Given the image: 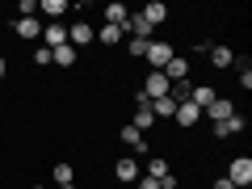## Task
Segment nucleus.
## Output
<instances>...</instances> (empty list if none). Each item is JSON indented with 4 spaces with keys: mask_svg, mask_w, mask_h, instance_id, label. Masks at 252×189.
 Instances as JSON below:
<instances>
[{
    "mask_svg": "<svg viewBox=\"0 0 252 189\" xmlns=\"http://www.w3.org/2000/svg\"><path fill=\"white\" fill-rule=\"evenodd\" d=\"M177 55V46L172 42H164V38H152L147 42V55H143V63H147V72H164V63Z\"/></svg>",
    "mask_w": 252,
    "mask_h": 189,
    "instance_id": "nucleus-1",
    "label": "nucleus"
},
{
    "mask_svg": "<svg viewBox=\"0 0 252 189\" xmlns=\"http://www.w3.org/2000/svg\"><path fill=\"white\" fill-rule=\"evenodd\" d=\"M223 177L231 181L235 189H248V185H252V160H248V156H235V160L227 164V172H223Z\"/></svg>",
    "mask_w": 252,
    "mask_h": 189,
    "instance_id": "nucleus-2",
    "label": "nucleus"
},
{
    "mask_svg": "<svg viewBox=\"0 0 252 189\" xmlns=\"http://www.w3.org/2000/svg\"><path fill=\"white\" fill-rule=\"evenodd\" d=\"M193 76V63H189V55H172L168 63H164V80L177 84V80H189Z\"/></svg>",
    "mask_w": 252,
    "mask_h": 189,
    "instance_id": "nucleus-3",
    "label": "nucleus"
},
{
    "mask_svg": "<svg viewBox=\"0 0 252 189\" xmlns=\"http://www.w3.org/2000/svg\"><path fill=\"white\" fill-rule=\"evenodd\" d=\"M122 30H126V38H139V42H152V34H156V26L143 17V13H130Z\"/></svg>",
    "mask_w": 252,
    "mask_h": 189,
    "instance_id": "nucleus-4",
    "label": "nucleus"
},
{
    "mask_svg": "<svg viewBox=\"0 0 252 189\" xmlns=\"http://www.w3.org/2000/svg\"><path fill=\"white\" fill-rule=\"evenodd\" d=\"M89 42H97V30H93L89 21L76 17L72 26H67V46H76V51H80V46H89Z\"/></svg>",
    "mask_w": 252,
    "mask_h": 189,
    "instance_id": "nucleus-5",
    "label": "nucleus"
},
{
    "mask_svg": "<svg viewBox=\"0 0 252 189\" xmlns=\"http://www.w3.org/2000/svg\"><path fill=\"white\" fill-rule=\"evenodd\" d=\"M139 177H143V168H139L135 156H118V160H114V181L130 185V181H139Z\"/></svg>",
    "mask_w": 252,
    "mask_h": 189,
    "instance_id": "nucleus-6",
    "label": "nucleus"
},
{
    "mask_svg": "<svg viewBox=\"0 0 252 189\" xmlns=\"http://www.w3.org/2000/svg\"><path fill=\"white\" fill-rule=\"evenodd\" d=\"M118 139H122V143L130 147V152H135V156H143V160H147V152H152V143H147V135H139V130H135V126H130V122H126L122 130H118Z\"/></svg>",
    "mask_w": 252,
    "mask_h": 189,
    "instance_id": "nucleus-7",
    "label": "nucleus"
},
{
    "mask_svg": "<svg viewBox=\"0 0 252 189\" xmlns=\"http://www.w3.org/2000/svg\"><path fill=\"white\" fill-rule=\"evenodd\" d=\"M172 122H177L181 130H193V126L202 122V109L193 105V101H181V105H177V114H172Z\"/></svg>",
    "mask_w": 252,
    "mask_h": 189,
    "instance_id": "nucleus-8",
    "label": "nucleus"
},
{
    "mask_svg": "<svg viewBox=\"0 0 252 189\" xmlns=\"http://www.w3.org/2000/svg\"><path fill=\"white\" fill-rule=\"evenodd\" d=\"M244 130H248V118H244V114H231L227 122H215V139H219V143L231 139V135H244Z\"/></svg>",
    "mask_w": 252,
    "mask_h": 189,
    "instance_id": "nucleus-9",
    "label": "nucleus"
},
{
    "mask_svg": "<svg viewBox=\"0 0 252 189\" xmlns=\"http://www.w3.org/2000/svg\"><path fill=\"white\" fill-rule=\"evenodd\" d=\"M206 59H210V67H219V72H227V67H235V51H231V46H223V42H210Z\"/></svg>",
    "mask_w": 252,
    "mask_h": 189,
    "instance_id": "nucleus-10",
    "label": "nucleus"
},
{
    "mask_svg": "<svg viewBox=\"0 0 252 189\" xmlns=\"http://www.w3.org/2000/svg\"><path fill=\"white\" fill-rule=\"evenodd\" d=\"M168 89H172V84L164 80V72H147V80H143V89H139V93H143L147 101H156V97H168Z\"/></svg>",
    "mask_w": 252,
    "mask_h": 189,
    "instance_id": "nucleus-11",
    "label": "nucleus"
},
{
    "mask_svg": "<svg viewBox=\"0 0 252 189\" xmlns=\"http://www.w3.org/2000/svg\"><path fill=\"white\" fill-rule=\"evenodd\" d=\"M13 34H17L21 42H34V38H42V21L38 17H17L13 21Z\"/></svg>",
    "mask_w": 252,
    "mask_h": 189,
    "instance_id": "nucleus-12",
    "label": "nucleus"
},
{
    "mask_svg": "<svg viewBox=\"0 0 252 189\" xmlns=\"http://www.w3.org/2000/svg\"><path fill=\"white\" fill-rule=\"evenodd\" d=\"M42 46H67V26H63V21H46L42 26Z\"/></svg>",
    "mask_w": 252,
    "mask_h": 189,
    "instance_id": "nucleus-13",
    "label": "nucleus"
},
{
    "mask_svg": "<svg viewBox=\"0 0 252 189\" xmlns=\"http://www.w3.org/2000/svg\"><path fill=\"white\" fill-rule=\"evenodd\" d=\"M231 114H235V105H231V101H227V97H215V101H210V109H206L202 118H210V126H215V122H227Z\"/></svg>",
    "mask_w": 252,
    "mask_h": 189,
    "instance_id": "nucleus-14",
    "label": "nucleus"
},
{
    "mask_svg": "<svg viewBox=\"0 0 252 189\" xmlns=\"http://www.w3.org/2000/svg\"><path fill=\"white\" fill-rule=\"evenodd\" d=\"M38 13H42L46 21H63L67 13H72V4H67V0H42V4H38Z\"/></svg>",
    "mask_w": 252,
    "mask_h": 189,
    "instance_id": "nucleus-15",
    "label": "nucleus"
},
{
    "mask_svg": "<svg viewBox=\"0 0 252 189\" xmlns=\"http://www.w3.org/2000/svg\"><path fill=\"white\" fill-rule=\"evenodd\" d=\"M101 13H105V26H126V17H130V9H126L122 0H109Z\"/></svg>",
    "mask_w": 252,
    "mask_h": 189,
    "instance_id": "nucleus-16",
    "label": "nucleus"
},
{
    "mask_svg": "<svg viewBox=\"0 0 252 189\" xmlns=\"http://www.w3.org/2000/svg\"><path fill=\"white\" fill-rule=\"evenodd\" d=\"M215 97H219V93L210 89V84H193V89H189V101H193V105H198L202 114L210 109V101H215Z\"/></svg>",
    "mask_w": 252,
    "mask_h": 189,
    "instance_id": "nucleus-17",
    "label": "nucleus"
},
{
    "mask_svg": "<svg viewBox=\"0 0 252 189\" xmlns=\"http://www.w3.org/2000/svg\"><path fill=\"white\" fill-rule=\"evenodd\" d=\"M143 17L152 21V26H164V21H168V4H164V0H147V4H143Z\"/></svg>",
    "mask_w": 252,
    "mask_h": 189,
    "instance_id": "nucleus-18",
    "label": "nucleus"
},
{
    "mask_svg": "<svg viewBox=\"0 0 252 189\" xmlns=\"http://www.w3.org/2000/svg\"><path fill=\"white\" fill-rule=\"evenodd\" d=\"M51 181H55V185H76V164L59 160V164L51 168Z\"/></svg>",
    "mask_w": 252,
    "mask_h": 189,
    "instance_id": "nucleus-19",
    "label": "nucleus"
},
{
    "mask_svg": "<svg viewBox=\"0 0 252 189\" xmlns=\"http://www.w3.org/2000/svg\"><path fill=\"white\" fill-rule=\"evenodd\" d=\"M168 172H172V164L164 160V156H152V160H147V168H143V177L160 181V177H168Z\"/></svg>",
    "mask_w": 252,
    "mask_h": 189,
    "instance_id": "nucleus-20",
    "label": "nucleus"
},
{
    "mask_svg": "<svg viewBox=\"0 0 252 189\" xmlns=\"http://www.w3.org/2000/svg\"><path fill=\"white\" fill-rule=\"evenodd\" d=\"M122 38H126L122 26H101V30H97V42H101V46H118Z\"/></svg>",
    "mask_w": 252,
    "mask_h": 189,
    "instance_id": "nucleus-21",
    "label": "nucleus"
},
{
    "mask_svg": "<svg viewBox=\"0 0 252 189\" xmlns=\"http://www.w3.org/2000/svg\"><path fill=\"white\" fill-rule=\"evenodd\" d=\"M51 63H59V67L72 72V67H76V46H55V51H51Z\"/></svg>",
    "mask_w": 252,
    "mask_h": 189,
    "instance_id": "nucleus-22",
    "label": "nucleus"
},
{
    "mask_svg": "<svg viewBox=\"0 0 252 189\" xmlns=\"http://www.w3.org/2000/svg\"><path fill=\"white\" fill-rule=\"evenodd\" d=\"M152 114L156 118H172V114H177V101H172V97H156L152 101Z\"/></svg>",
    "mask_w": 252,
    "mask_h": 189,
    "instance_id": "nucleus-23",
    "label": "nucleus"
},
{
    "mask_svg": "<svg viewBox=\"0 0 252 189\" xmlns=\"http://www.w3.org/2000/svg\"><path fill=\"white\" fill-rule=\"evenodd\" d=\"M126 55H130V59H143V55H147V42H139V38H126Z\"/></svg>",
    "mask_w": 252,
    "mask_h": 189,
    "instance_id": "nucleus-24",
    "label": "nucleus"
},
{
    "mask_svg": "<svg viewBox=\"0 0 252 189\" xmlns=\"http://www.w3.org/2000/svg\"><path fill=\"white\" fill-rule=\"evenodd\" d=\"M34 67H51V46H34Z\"/></svg>",
    "mask_w": 252,
    "mask_h": 189,
    "instance_id": "nucleus-25",
    "label": "nucleus"
},
{
    "mask_svg": "<svg viewBox=\"0 0 252 189\" xmlns=\"http://www.w3.org/2000/svg\"><path fill=\"white\" fill-rule=\"evenodd\" d=\"M17 13H21V17H38V0H21Z\"/></svg>",
    "mask_w": 252,
    "mask_h": 189,
    "instance_id": "nucleus-26",
    "label": "nucleus"
},
{
    "mask_svg": "<svg viewBox=\"0 0 252 189\" xmlns=\"http://www.w3.org/2000/svg\"><path fill=\"white\" fill-rule=\"evenodd\" d=\"M177 185H181V177H177V168H172L168 177H160V189H177Z\"/></svg>",
    "mask_w": 252,
    "mask_h": 189,
    "instance_id": "nucleus-27",
    "label": "nucleus"
},
{
    "mask_svg": "<svg viewBox=\"0 0 252 189\" xmlns=\"http://www.w3.org/2000/svg\"><path fill=\"white\" fill-rule=\"evenodd\" d=\"M135 189H160V181H152V177H139V181H135Z\"/></svg>",
    "mask_w": 252,
    "mask_h": 189,
    "instance_id": "nucleus-28",
    "label": "nucleus"
},
{
    "mask_svg": "<svg viewBox=\"0 0 252 189\" xmlns=\"http://www.w3.org/2000/svg\"><path fill=\"white\" fill-rule=\"evenodd\" d=\"M210 189H235V185H231L227 177H215V181H210Z\"/></svg>",
    "mask_w": 252,
    "mask_h": 189,
    "instance_id": "nucleus-29",
    "label": "nucleus"
},
{
    "mask_svg": "<svg viewBox=\"0 0 252 189\" xmlns=\"http://www.w3.org/2000/svg\"><path fill=\"white\" fill-rule=\"evenodd\" d=\"M4 76H9V59L0 55V84H4Z\"/></svg>",
    "mask_w": 252,
    "mask_h": 189,
    "instance_id": "nucleus-30",
    "label": "nucleus"
},
{
    "mask_svg": "<svg viewBox=\"0 0 252 189\" xmlns=\"http://www.w3.org/2000/svg\"><path fill=\"white\" fill-rule=\"evenodd\" d=\"M59 189H76V185H59Z\"/></svg>",
    "mask_w": 252,
    "mask_h": 189,
    "instance_id": "nucleus-31",
    "label": "nucleus"
},
{
    "mask_svg": "<svg viewBox=\"0 0 252 189\" xmlns=\"http://www.w3.org/2000/svg\"><path fill=\"white\" fill-rule=\"evenodd\" d=\"M30 189H46V185H30Z\"/></svg>",
    "mask_w": 252,
    "mask_h": 189,
    "instance_id": "nucleus-32",
    "label": "nucleus"
}]
</instances>
